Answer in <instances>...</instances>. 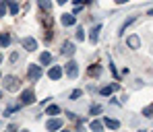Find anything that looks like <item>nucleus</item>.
Listing matches in <instances>:
<instances>
[{
  "instance_id": "1",
  "label": "nucleus",
  "mask_w": 153,
  "mask_h": 132,
  "mask_svg": "<svg viewBox=\"0 0 153 132\" xmlns=\"http://www.w3.org/2000/svg\"><path fill=\"white\" fill-rule=\"evenodd\" d=\"M42 66H37V64H29L27 66V79L29 80H37L39 77H42Z\"/></svg>"
},
{
  "instance_id": "2",
  "label": "nucleus",
  "mask_w": 153,
  "mask_h": 132,
  "mask_svg": "<svg viewBox=\"0 0 153 132\" xmlns=\"http://www.w3.org/2000/svg\"><path fill=\"white\" fill-rule=\"evenodd\" d=\"M4 89H6V91H10V93H13V91H17V89H19V79H17V77H10V74H8V77H4Z\"/></svg>"
},
{
  "instance_id": "3",
  "label": "nucleus",
  "mask_w": 153,
  "mask_h": 132,
  "mask_svg": "<svg viewBox=\"0 0 153 132\" xmlns=\"http://www.w3.org/2000/svg\"><path fill=\"white\" fill-rule=\"evenodd\" d=\"M66 74H68L71 79H76V74H79V64H76L75 60H71V62L66 64Z\"/></svg>"
},
{
  "instance_id": "4",
  "label": "nucleus",
  "mask_w": 153,
  "mask_h": 132,
  "mask_svg": "<svg viewBox=\"0 0 153 132\" xmlns=\"http://www.w3.org/2000/svg\"><path fill=\"white\" fill-rule=\"evenodd\" d=\"M60 54H64V56H73V54H75V44H73V41H64L62 48H60Z\"/></svg>"
},
{
  "instance_id": "5",
  "label": "nucleus",
  "mask_w": 153,
  "mask_h": 132,
  "mask_svg": "<svg viewBox=\"0 0 153 132\" xmlns=\"http://www.w3.org/2000/svg\"><path fill=\"white\" fill-rule=\"evenodd\" d=\"M33 101H35L33 91H23V95H21V103H23V105H31Z\"/></svg>"
},
{
  "instance_id": "6",
  "label": "nucleus",
  "mask_w": 153,
  "mask_h": 132,
  "mask_svg": "<svg viewBox=\"0 0 153 132\" xmlns=\"http://www.w3.org/2000/svg\"><path fill=\"white\" fill-rule=\"evenodd\" d=\"M23 48H25L27 52H33V50L37 48V44H35L33 37H23Z\"/></svg>"
},
{
  "instance_id": "7",
  "label": "nucleus",
  "mask_w": 153,
  "mask_h": 132,
  "mask_svg": "<svg viewBox=\"0 0 153 132\" xmlns=\"http://www.w3.org/2000/svg\"><path fill=\"white\" fill-rule=\"evenodd\" d=\"M100 31H102V25H95L93 29H91V31H89V41H91V44H97Z\"/></svg>"
},
{
  "instance_id": "8",
  "label": "nucleus",
  "mask_w": 153,
  "mask_h": 132,
  "mask_svg": "<svg viewBox=\"0 0 153 132\" xmlns=\"http://www.w3.org/2000/svg\"><path fill=\"white\" fill-rule=\"evenodd\" d=\"M48 77H50L52 80H58L60 77H62V68H60V66H52L50 72H48Z\"/></svg>"
},
{
  "instance_id": "9",
  "label": "nucleus",
  "mask_w": 153,
  "mask_h": 132,
  "mask_svg": "<svg viewBox=\"0 0 153 132\" xmlns=\"http://www.w3.org/2000/svg\"><path fill=\"white\" fill-rule=\"evenodd\" d=\"M46 128H48V130H60V128H62V120L54 118V120H50V122L46 124Z\"/></svg>"
},
{
  "instance_id": "10",
  "label": "nucleus",
  "mask_w": 153,
  "mask_h": 132,
  "mask_svg": "<svg viewBox=\"0 0 153 132\" xmlns=\"http://www.w3.org/2000/svg\"><path fill=\"white\" fill-rule=\"evenodd\" d=\"M60 21H62V25H64V27H71V25H75V23H76V19L73 17V15H62Z\"/></svg>"
},
{
  "instance_id": "11",
  "label": "nucleus",
  "mask_w": 153,
  "mask_h": 132,
  "mask_svg": "<svg viewBox=\"0 0 153 132\" xmlns=\"http://www.w3.org/2000/svg\"><path fill=\"white\" fill-rule=\"evenodd\" d=\"M116 89H118V85H108V87H102V89H100V93H102V95H112Z\"/></svg>"
},
{
  "instance_id": "12",
  "label": "nucleus",
  "mask_w": 153,
  "mask_h": 132,
  "mask_svg": "<svg viewBox=\"0 0 153 132\" xmlns=\"http://www.w3.org/2000/svg\"><path fill=\"white\" fill-rule=\"evenodd\" d=\"M6 8L10 10V15H17V13H19V6H17L15 0H8V2H6Z\"/></svg>"
},
{
  "instance_id": "13",
  "label": "nucleus",
  "mask_w": 153,
  "mask_h": 132,
  "mask_svg": "<svg viewBox=\"0 0 153 132\" xmlns=\"http://www.w3.org/2000/svg\"><path fill=\"white\" fill-rule=\"evenodd\" d=\"M128 46H130L132 50H137V48L141 46V39H139L137 35H132V37H128Z\"/></svg>"
},
{
  "instance_id": "14",
  "label": "nucleus",
  "mask_w": 153,
  "mask_h": 132,
  "mask_svg": "<svg viewBox=\"0 0 153 132\" xmlns=\"http://www.w3.org/2000/svg\"><path fill=\"white\" fill-rule=\"evenodd\" d=\"M103 124H105L108 128H112V130H116V128L120 126V124H118V120H112V118H105V120H103Z\"/></svg>"
},
{
  "instance_id": "15",
  "label": "nucleus",
  "mask_w": 153,
  "mask_h": 132,
  "mask_svg": "<svg viewBox=\"0 0 153 132\" xmlns=\"http://www.w3.org/2000/svg\"><path fill=\"white\" fill-rule=\"evenodd\" d=\"M0 46H10V35L8 33H0Z\"/></svg>"
},
{
  "instance_id": "16",
  "label": "nucleus",
  "mask_w": 153,
  "mask_h": 132,
  "mask_svg": "<svg viewBox=\"0 0 153 132\" xmlns=\"http://www.w3.org/2000/svg\"><path fill=\"white\" fill-rule=\"evenodd\" d=\"M39 62H42V64H44V66H48V64H50L52 62V56L48 52H44L42 54V56H39Z\"/></svg>"
},
{
  "instance_id": "17",
  "label": "nucleus",
  "mask_w": 153,
  "mask_h": 132,
  "mask_svg": "<svg viewBox=\"0 0 153 132\" xmlns=\"http://www.w3.org/2000/svg\"><path fill=\"white\" fill-rule=\"evenodd\" d=\"M89 74H91V77H100V74H102V66H100V64L91 66V68H89Z\"/></svg>"
},
{
  "instance_id": "18",
  "label": "nucleus",
  "mask_w": 153,
  "mask_h": 132,
  "mask_svg": "<svg viewBox=\"0 0 153 132\" xmlns=\"http://www.w3.org/2000/svg\"><path fill=\"white\" fill-rule=\"evenodd\" d=\"M134 21H137V17H130L128 21H124V23H122V27H120V33H124V31H126V27H130Z\"/></svg>"
},
{
  "instance_id": "19",
  "label": "nucleus",
  "mask_w": 153,
  "mask_h": 132,
  "mask_svg": "<svg viewBox=\"0 0 153 132\" xmlns=\"http://www.w3.org/2000/svg\"><path fill=\"white\" fill-rule=\"evenodd\" d=\"M46 114H48V116H56V114H60V107L58 105H50L48 109H46Z\"/></svg>"
},
{
  "instance_id": "20",
  "label": "nucleus",
  "mask_w": 153,
  "mask_h": 132,
  "mask_svg": "<svg viewBox=\"0 0 153 132\" xmlns=\"http://www.w3.org/2000/svg\"><path fill=\"white\" fill-rule=\"evenodd\" d=\"M37 2H39V6H42L44 10H50V8H52V2H50V0H37Z\"/></svg>"
},
{
  "instance_id": "21",
  "label": "nucleus",
  "mask_w": 153,
  "mask_h": 132,
  "mask_svg": "<svg viewBox=\"0 0 153 132\" xmlns=\"http://www.w3.org/2000/svg\"><path fill=\"white\" fill-rule=\"evenodd\" d=\"M85 39V33H83V27H76V41H83Z\"/></svg>"
},
{
  "instance_id": "22",
  "label": "nucleus",
  "mask_w": 153,
  "mask_h": 132,
  "mask_svg": "<svg viewBox=\"0 0 153 132\" xmlns=\"http://www.w3.org/2000/svg\"><path fill=\"white\" fill-rule=\"evenodd\" d=\"M143 116H147V118H153V103L149 107H145L143 109Z\"/></svg>"
},
{
  "instance_id": "23",
  "label": "nucleus",
  "mask_w": 153,
  "mask_h": 132,
  "mask_svg": "<svg viewBox=\"0 0 153 132\" xmlns=\"http://www.w3.org/2000/svg\"><path fill=\"white\" fill-rule=\"evenodd\" d=\"M81 95H83V91H81V89H76V91H73V93H71V99H73V101H76Z\"/></svg>"
},
{
  "instance_id": "24",
  "label": "nucleus",
  "mask_w": 153,
  "mask_h": 132,
  "mask_svg": "<svg viewBox=\"0 0 153 132\" xmlns=\"http://www.w3.org/2000/svg\"><path fill=\"white\" fill-rule=\"evenodd\" d=\"M91 130L93 132H102V124H100V122H91Z\"/></svg>"
},
{
  "instance_id": "25",
  "label": "nucleus",
  "mask_w": 153,
  "mask_h": 132,
  "mask_svg": "<svg viewBox=\"0 0 153 132\" xmlns=\"http://www.w3.org/2000/svg\"><path fill=\"white\" fill-rule=\"evenodd\" d=\"M17 109H19V105H8L4 114H6V116H10V114H13V111H17Z\"/></svg>"
},
{
  "instance_id": "26",
  "label": "nucleus",
  "mask_w": 153,
  "mask_h": 132,
  "mask_svg": "<svg viewBox=\"0 0 153 132\" xmlns=\"http://www.w3.org/2000/svg\"><path fill=\"white\" fill-rule=\"evenodd\" d=\"M100 111H102L100 105H91V116H93V114H100Z\"/></svg>"
},
{
  "instance_id": "27",
  "label": "nucleus",
  "mask_w": 153,
  "mask_h": 132,
  "mask_svg": "<svg viewBox=\"0 0 153 132\" xmlns=\"http://www.w3.org/2000/svg\"><path fill=\"white\" fill-rule=\"evenodd\" d=\"M4 13H6V4L0 2V17H4Z\"/></svg>"
},
{
  "instance_id": "28",
  "label": "nucleus",
  "mask_w": 153,
  "mask_h": 132,
  "mask_svg": "<svg viewBox=\"0 0 153 132\" xmlns=\"http://www.w3.org/2000/svg\"><path fill=\"white\" fill-rule=\"evenodd\" d=\"M56 2H58V4H64V2H68V0H56Z\"/></svg>"
},
{
  "instance_id": "29",
  "label": "nucleus",
  "mask_w": 153,
  "mask_h": 132,
  "mask_svg": "<svg viewBox=\"0 0 153 132\" xmlns=\"http://www.w3.org/2000/svg\"><path fill=\"white\" fill-rule=\"evenodd\" d=\"M116 2H118V4H122V2H126V0H116Z\"/></svg>"
},
{
  "instance_id": "30",
  "label": "nucleus",
  "mask_w": 153,
  "mask_h": 132,
  "mask_svg": "<svg viewBox=\"0 0 153 132\" xmlns=\"http://www.w3.org/2000/svg\"><path fill=\"white\" fill-rule=\"evenodd\" d=\"M149 15H153V8H151V10H149Z\"/></svg>"
},
{
  "instance_id": "31",
  "label": "nucleus",
  "mask_w": 153,
  "mask_h": 132,
  "mask_svg": "<svg viewBox=\"0 0 153 132\" xmlns=\"http://www.w3.org/2000/svg\"><path fill=\"white\" fill-rule=\"evenodd\" d=\"M21 132H29V130H21Z\"/></svg>"
},
{
  "instance_id": "32",
  "label": "nucleus",
  "mask_w": 153,
  "mask_h": 132,
  "mask_svg": "<svg viewBox=\"0 0 153 132\" xmlns=\"http://www.w3.org/2000/svg\"><path fill=\"white\" fill-rule=\"evenodd\" d=\"M62 132H68V130H62Z\"/></svg>"
},
{
  "instance_id": "33",
  "label": "nucleus",
  "mask_w": 153,
  "mask_h": 132,
  "mask_svg": "<svg viewBox=\"0 0 153 132\" xmlns=\"http://www.w3.org/2000/svg\"><path fill=\"white\" fill-rule=\"evenodd\" d=\"M0 60H2V56H0Z\"/></svg>"
},
{
  "instance_id": "34",
  "label": "nucleus",
  "mask_w": 153,
  "mask_h": 132,
  "mask_svg": "<svg viewBox=\"0 0 153 132\" xmlns=\"http://www.w3.org/2000/svg\"><path fill=\"white\" fill-rule=\"evenodd\" d=\"M0 97H2V95H0Z\"/></svg>"
}]
</instances>
